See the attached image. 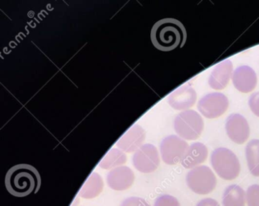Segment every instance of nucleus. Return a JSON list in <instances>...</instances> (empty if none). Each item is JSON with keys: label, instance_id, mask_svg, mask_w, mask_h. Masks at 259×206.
<instances>
[{"label": "nucleus", "instance_id": "f257e3e1", "mask_svg": "<svg viewBox=\"0 0 259 206\" xmlns=\"http://www.w3.org/2000/svg\"><path fill=\"white\" fill-rule=\"evenodd\" d=\"M5 185L9 193L24 197L36 193L41 185V177L37 169L27 163L15 165L8 170Z\"/></svg>", "mask_w": 259, "mask_h": 206}, {"label": "nucleus", "instance_id": "f03ea898", "mask_svg": "<svg viewBox=\"0 0 259 206\" xmlns=\"http://www.w3.org/2000/svg\"><path fill=\"white\" fill-rule=\"evenodd\" d=\"M151 39L153 46L160 51H171L185 46L186 29L184 24L177 19L165 18L154 24Z\"/></svg>", "mask_w": 259, "mask_h": 206}, {"label": "nucleus", "instance_id": "7ed1b4c3", "mask_svg": "<svg viewBox=\"0 0 259 206\" xmlns=\"http://www.w3.org/2000/svg\"><path fill=\"white\" fill-rule=\"evenodd\" d=\"M211 164L217 174L226 181H233L237 178L241 171L237 155L226 147H218L212 151Z\"/></svg>", "mask_w": 259, "mask_h": 206}, {"label": "nucleus", "instance_id": "20e7f679", "mask_svg": "<svg viewBox=\"0 0 259 206\" xmlns=\"http://www.w3.org/2000/svg\"><path fill=\"white\" fill-rule=\"evenodd\" d=\"M204 127L202 117L195 110L181 112L174 121L175 132L184 140H197L202 133Z\"/></svg>", "mask_w": 259, "mask_h": 206}, {"label": "nucleus", "instance_id": "39448f33", "mask_svg": "<svg viewBox=\"0 0 259 206\" xmlns=\"http://www.w3.org/2000/svg\"><path fill=\"white\" fill-rule=\"evenodd\" d=\"M187 185L196 194L206 195L216 189L217 178L210 168L198 166L186 176Z\"/></svg>", "mask_w": 259, "mask_h": 206}, {"label": "nucleus", "instance_id": "423d86ee", "mask_svg": "<svg viewBox=\"0 0 259 206\" xmlns=\"http://www.w3.org/2000/svg\"><path fill=\"white\" fill-rule=\"evenodd\" d=\"M188 149V143L177 136H167L160 144L162 159L165 163L169 165H175L181 162Z\"/></svg>", "mask_w": 259, "mask_h": 206}, {"label": "nucleus", "instance_id": "0eeeda50", "mask_svg": "<svg viewBox=\"0 0 259 206\" xmlns=\"http://www.w3.org/2000/svg\"><path fill=\"white\" fill-rule=\"evenodd\" d=\"M229 107L227 97L222 93H210L199 101L197 108L200 114L207 118L220 117Z\"/></svg>", "mask_w": 259, "mask_h": 206}, {"label": "nucleus", "instance_id": "6e6552de", "mask_svg": "<svg viewBox=\"0 0 259 206\" xmlns=\"http://www.w3.org/2000/svg\"><path fill=\"white\" fill-rule=\"evenodd\" d=\"M159 163L157 148L149 143L142 146L133 156L134 166L143 173H153L159 167Z\"/></svg>", "mask_w": 259, "mask_h": 206}, {"label": "nucleus", "instance_id": "1a4fd4ad", "mask_svg": "<svg viewBox=\"0 0 259 206\" xmlns=\"http://www.w3.org/2000/svg\"><path fill=\"white\" fill-rule=\"evenodd\" d=\"M226 131L230 140L238 144H243L246 142L250 133L247 120L239 114H232L228 117Z\"/></svg>", "mask_w": 259, "mask_h": 206}, {"label": "nucleus", "instance_id": "9d476101", "mask_svg": "<svg viewBox=\"0 0 259 206\" xmlns=\"http://www.w3.org/2000/svg\"><path fill=\"white\" fill-rule=\"evenodd\" d=\"M197 94L193 87L185 85L179 87L168 97V103L174 110H187L194 106Z\"/></svg>", "mask_w": 259, "mask_h": 206}, {"label": "nucleus", "instance_id": "9b49d317", "mask_svg": "<svg viewBox=\"0 0 259 206\" xmlns=\"http://www.w3.org/2000/svg\"><path fill=\"white\" fill-rule=\"evenodd\" d=\"M232 80L238 91L246 94L255 89L257 83V74L251 67L242 65L234 71Z\"/></svg>", "mask_w": 259, "mask_h": 206}, {"label": "nucleus", "instance_id": "f8f14e48", "mask_svg": "<svg viewBox=\"0 0 259 206\" xmlns=\"http://www.w3.org/2000/svg\"><path fill=\"white\" fill-rule=\"evenodd\" d=\"M145 138V131L140 125H134L124 134L116 146L126 153H132L140 149Z\"/></svg>", "mask_w": 259, "mask_h": 206}, {"label": "nucleus", "instance_id": "ddd939ff", "mask_svg": "<svg viewBox=\"0 0 259 206\" xmlns=\"http://www.w3.org/2000/svg\"><path fill=\"white\" fill-rule=\"evenodd\" d=\"M234 73L233 63L230 60H225L218 64L212 71L208 84L215 91H221L227 87Z\"/></svg>", "mask_w": 259, "mask_h": 206}, {"label": "nucleus", "instance_id": "4468645a", "mask_svg": "<svg viewBox=\"0 0 259 206\" xmlns=\"http://www.w3.org/2000/svg\"><path fill=\"white\" fill-rule=\"evenodd\" d=\"M135 181V174L130 168H116L107 175V184L110 189L116 191H123L132 187Z\"/></svg>", "mask_w": 259, "mask_h": 206}, {"label": "nucleus", "instance_id": "2eb2a0df", "mask_svg": "<svg viewBox=\"0 0 259 206\" xmlns=\"http://www.w3.org/2000/svg\"><path fill=\"white\" fill-rule=\"evenodd\" d=\"M208 148L201 143H194L189 146L185 157L181 161L183 167L187 169H195L204 163L208 157Z\"/></svg>", "mask_w": 259, "mask_h": 206}, {"label": "nucleus", "instance_id": "dca6fc26", "mask_svg": "<svg viewBox=\"0 0 259 206\" xmlns=\"http://www.w3.org/2000/svg\"><path fill=\"white\" fill-rule=\"evenodd\" d=\"M103 186V180L100 175L92 173L79 192V195L84 199L95 198L102 192Z\"/></svg>", "mask_w": 259, "mask_h": 206}, {"label": "nucleus", "instance_id": "f3484780", "mask_svg": "<svg viewBox=\"0 0 259 206\" xmlns=\"http://www.w3.org/2000/svg\"><path fill=\"white\" fill-rule=\"evenodd\" d=\"M246 193L242 187L232 185L227 187L222 196L223 206H245Z\"/></svg>", "mask_w": 259, "mask_h": 206}, {"label": "nucleus", "instance_id": "a211bd4d", "mask_svg": "<svg viewBox=\"0 0 259 206\" xmlns=\"http://www.w3.org/2000/svg\"><path fill=\"white\" fill-rule=\"evenodd\" d=\"M245 158L250 173L254 177H259V140H252L247 143Z\"/></svg>", "mask_w": 259, "mask_h": 206}, {"label": "nucleus", "instance_id": "6ab92c4d", "mask_svg": "<svg viewBox=\"0 0 259 206\" xmlns=\"http://www.w3.org/2000/svg\"><path fill=\"white\" fill-rule=\"evenodd\" d=\"M126 162V156L122 151L118 149H112L101 161L99 166L103 169H111L114 168L116 169Z\"/></svg>", "mask_w": 259, "mask_h": 206}, {"label": "nucleus", "instance_id": "aec40b11", "mask_svg": "<svg viewBox=\"0 0 259 206\" xmlns=\"http://www.w3.org/2000/svg\"><path fill=\"white\" fill-rule=\"evenodd\" d=\"M248 206H259V185H253L248 188L246 192Z\"/></svg>", "mask_w": 259, "mask_h": 206}, {"label": "nucleus", "instance_id": "412c9836", "mask_svg": "<svg viewBox=\"0 0 259 206\" xmlns=\"http://www.w3.org/2000/svg\"><path fill=\"white\" fill-rule=\"evenodd\" d=\"M154 206H181V204L174 196H171V195L164 194L159 196L155 200Z\"/></svg>", "mask_w": 259, "mask_h": 206}, {"label": "nucleus", "instance_id": "4be33fe9", "mask_svg": "<svg viewBox=\"0 0 259 206\" xmlns=\"http://www.w3.org/2000/svg\"><path fill=\"white\" fill-rule=\"evenodd\" d=\"M120 206H151L147 200L141 197H137V196H132L126 198L122 201V204Z\"/></svg>", "mask_w": 259, "mask_h": 206}, {"label": "nucleus", "instance_id": "5701e85b", "mask_svg": "<svg viewBox=\"0 0 259 206\" xmlns=\"http://www.w3.org/2000/svg\"><path fill=\"white\" fill-rule=\"evenodd\" d=\"M249 106L253 114L259 117V92L254 93L250 96Z\"/></svg>", "mask_w": 259, "mask_h": 206}, {"label": "nucleus", "instance_id": "b1692460", "mask_svg": "<svg viewBox=\"0 0 259 206\" xmlns=\"http://www.w3.org/2000/svg\"><path fill=\"white\" fill-rule=\"evenodd\" d=\"M196 206H221L216 200L212 198H206L199 201Z\"/></svg>", "mask_w": 259, "mask_h": 206}]
</instances>
